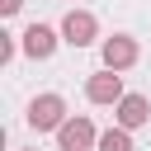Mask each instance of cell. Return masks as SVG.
Here are the masks:
<instances>
[{"mask_svg": "<svg viewBox=\"0 0 151 151\" xmlns=\"http://www.w3.org/2000/svg\"><path fill=\"white\" fill-rule=\"evenodd\" d=\"M24 118H28V127H33V132H61L71 113H66V99H61V94H38V99L28 104V113H24Z\"/></svg>", "mask_w": 151, "mask_h": 151, "instance_id": "cell-1", "label": "cell"}, {"mask_svg": "<svg viewBox=\"0 0 151 151\" xmlns=\"http://www.w3.org/2000/svg\"><path fill=\"white\" fill-rule=\"evenodd\" d=\"M99 57H104V71H132L137 66V57H142V47H137V38L132 33H113V38H104V47H99Z\"/></svg>", "mask_w": 151, "mask_h": 151, "instance_id": "cell-2", "label": "cell"}, {"mask_svg": "<svg viewBox=\"0 0 151 151\" xmlns=\"http://www.w3.org/2000/svg\"><path fill=\"white\" fill-rule=\"evenodd\" d=\"M99 38V19L90 14V9H66V19H61V42L66 47H90Z\"/></svg>", "mask_w": 151, "mask_h": 151, "instance_id": "cell-3", "label": "cell"}, {"mask_svg": "<svg viewBox=\"0 0 151 151\" xmlns=\"http://www.w3.org/2000/svg\"><path fill=\"white\" fill-rule=\"evenodd\" d=\"M57 42H61V28H47V24H28V28L19 33V47H24V57H33V61H47V57L57 52Z\"/></svg>", "mask_w": 151, "mask_h": 151, "instance_id": "cell-4", "label": "cell"}, {"mask_svg": "<svg viewBox=\"0 0 151 151\" xmlns=\"http://www.w3.org/2000/svg\"><path fill=\"white\" fill-rule=\"evenodd\" d=\"M123 94H127V90H123V76H118V71H94V76L85 80V99H90V104H113V109H118Z\"/></svg>", "mask_w": 151, "mask_h": 151, "instance_id": "cell-5", "label": "cell"}, {"mask_svg": "<svg viewBox=\"0 0 151 151\" xmlns=\"http://www.w3.org/2000/svg\"><path fill=\"white\" fill-rule=\"evenodd\" d=\"M57 146H61V151H90V146H99V132H94V123H90L85 113H76V118H66V127L57 132Z\"/></svg>", "mask_w": 151, "mask_h": 151, "instance_id": "cell-6", "label": "cell"}, {"mask_svg": "<svg viewBox=\"0 0 151 151\" xmlns=\"http://www.w3.org/2000/svg\"><path fill=\"white\" fill-rule=\"evenodd\" d=\"M113 127H123V132H137V127H146L151 123V99L146 94H123V104L113 109Z\"/></svg>", "mask_w": 151, "mask_h": 151, "instance_id": "cell-7", "label": "cell"}, {"mask_svg": "<svg viewBox=\"0 0 151 151\" xmlns=\"http://www.w3.org/2000/svg\"><path fill=\"white\" fill-rule=\"evenodd\" d=\"M94 151H137V146H132V132L109 127V132H99V146H94Z\"/></svg>", "mask_w": 151, "mask_h": 151, "instance_id": "cell-8", "label": "cell"}, {"mask_svg": "<svg viewBox=\"0 0 151 151\" xmlns=\"http://www.w3.org/2000/svg\"><path fill=\"white\" fill-rule=\"evenodd\" d=\"M14 52H24V47L14 42V33H0V66H5V61H14Z\"/></svg>", "mask_w": 151, "mask_h": 151, "instance_id": "cell-9", "label": "cell"}, {"mask_svg": "<svg viewBox=\"0 0 151 151\" xmlns=\"http://www.w3.org/2000/svg\"><path fill=\"white\" fill-rule=\"evenodd\" d=\"M19 9H24V0H0V14H5V19H9V14H19Z\"/></svg>", "mask_w": 151, "mask_h": 151, "instance_id": "cell-10", "label": "cell"}, {"mask_svg": "<svg viewBox=\"0 0 151 151\" xmlns=\"http://www.w3.org/2000/svg\"><path fill=\"white\" fill-rule=\"evenodd\" d=\"M28 151H33V146H28Z\"/></svg>", "mask_w": 151, "mask_h": 151, "instance_id": "cell-11", "label": "cell"}]
</instances>
